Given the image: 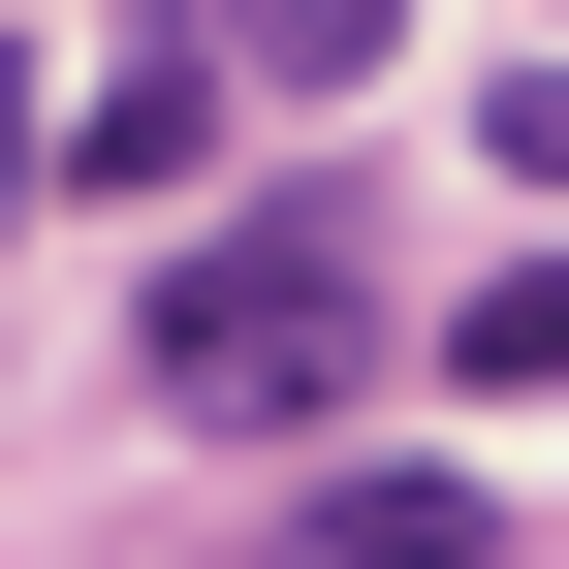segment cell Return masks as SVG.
<instances>
[{
	"mask_svg": "<svg viewBox=\"0 0 569 569\" xmlns=\"http://www.w3.org/2000/svg\"><path fill=\"white\" fill-rule=\"evenodd\" d=\"M284 569H507L475 475H284Z\"/></svg>",
	"mask_w": 569,
	"mask_h": 569,
	"instance_id": "2",
	"label": "cell"
},
{
	"mask_svg": "<svg viewBox=\"0 0 569 569\" xmlns=\"http://www.w3.org/2000/svg\"><path fill=\"white\" fill-rule=\"evenodd\" d=\"M443 380H475V411H538V380H569V253H507V284H475V317H443Z\"/></svg>",
	"mask_w": 569,
	"mask_h": 569,
	"instance_id": "4",
	"label": "cell"
},
{
	"mask_svg": "<svg viewBox=\"0 0 569 569\" xmlns=\"http://www.w3.org/2000/svg\"><path fill=\"white\" fill-rule=\"evenodd\" d=\"M380 32H411V0H222V63H253V96H348Z\"/></svg>",
	"mask_w": 569,
	"mask_h": 569,
	"instance_id": "5",
	"label": "cell"
},
{
	"mask_svg": "<svg viewBox=\"0 0 569 569\" xmlns=\"http://www.w3.org/2000/svg\"><path fill=\"white\" fill-rule=\"evenodd\" d=\"M380 380V284H348V222H222V253H159V411H348Z\"/></svg>",
	"mask_w": 569,
	"mask_h": 569,
	"instance_id": "1",
	"label": "cell"
},
{
	"mask_svg": "<svg viewBox=\"0 0 569 569\" xmlns=\"http://www.w3.org/2000/svg\"><path fill=\"white\" fill-rule=\"evenodd\" d=\"M190 159H222V63H96V96H63V190H127V222H159Z\"/></svg>",
	"mask_w": 569,
	"mask_h": 569,
	"instance_id": "3",
	"label": "cell"
},
{
	"mask_svg": "<svg viewBox=\"0 0 569 569\" xmlns=\"http://www.w3.org/2000/svg\"><path fill=\"white\" fill-rule=\"evenodd\" d=\"M507 190H569V63H507Z\"/></svg>",
	"mask_w": 569,
	"mask_h": 569,
	"instance_id": "6",
	"label": "cell"
}]
</instances>
